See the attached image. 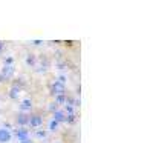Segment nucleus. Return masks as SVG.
<instances>
[{
  "instance_id": "nucleus-14",
  "label": "nucleus",
  "mask_w": 153,
  "mask_h": 143,
  "mask_svg": "<svg viewBox=\"0 0 153 143\" xmlns=\"http://www.w3.org/2000/svg\"><path fill=\"white\" fill-rule=\"evenodd\" d=\"M35 135L38 138H45L46 137V131H35Z\"/></svg>"
},
{
  "instance_id": "nucleus-13",
  "label": "nucleus",
  "mask_w": 153,
  "mask_h": 143,
  "mask_svg": "<svg viewBox=\"0 0 153 143\" xmlns=\"http://www.w3.org/2000/svg\"><path fill=\"white\" fill-rule=\"evenodd\" d=\"M14 65V59L12 57H8L6 60H5V66H12Z\"/></svg>"
},
{
  "instance_id": "nucleus-15",
  "label": "nucleus",
  "mask_w": 153,
  "mask_h": 143,
  "mask_svg": "<svg viewBox=\"0 0 153 143\" xmlns=\"http://www.w3.org/2000/svg\"><path fill=\"white\" fill-rule=\"evenodd\" d=\"M28 65H34V57H32V56H29V59H28Z\"/></svg>"
},
{
  "instance_id": "nucleus-1",
  "label": "nucleus",
  "mask_w": 153,
  "mask_h": 143,
  "mask_svg": "<svg viewBox=\"0 0 153 143\" xmlns=\"http://www.w3.org/2000/svg\"><path fill=\"white\" fill-rule=\"evenodd\" d=\"M29 125H31L32 128H35V129L42 128V125H43V115L38 114V112L29 114Z\"/></svg>"
},
{
  "instance_id": "nucleus-4",
  "label": "nucleus",
  "mask_w": 153,
  "mask_h": 143,
  "mask_svg": "<svg viewBox=\"0 0 153 143\" xmlns=\"http://www.w3.org/2000/svg\"><path fill=\"white\" fill-rule=\"evenodd\" d=\"M16 122H17L19 128H25L26 125H29V114L28 112H19Z\"/></svg>"
},
{
  "instance_id": "nucleus-9",
  "label": "nucleus",
  "mask_w": 153,
  "mask_h": 143,
  "mask_svg": "<svg viewBox=\"0 0 153 143\" xmlns=\"http://www.w3.org/2000/svg\"><path fill=\"white\" fill-rule=\"evenodd\" d=\"M32 109V102L31 99H25L22 103H20V112H29Z\"/></svg>"
},
{
  "instance_id": "nucleus-10",
  "label": "nucleus",
  "mask_w": 153,
  "mask_h": 143,
  "mask_svg": "<svg viewBox=\"0 0 153 143\" xmlns=\"http://www.w3.org/2000/svg\"><path fill=\"white\" fill-rule=\"evenodd\" d=\"M66 94H60V96H55V105H65L66 103Z\"/></svg>"
},
{
  "instance_id": "nucleus-11",
  "label": "nucleus",
  "mask_w": 153,
  "mask_h": 143,
  "mask_svg": "<svg viewBox=\"0 0 153 143\" xmlns=\"http://www.w3.org/2000/svg\"><path fill=\"white\" fill-rule=\"evenodd\" d=\"M75 119H76V115H75V114H71V115H66V122H68L69 125H72V123L75 122Z\"/></svg>"
},
{
  "instance_id": "nucleus-7",
  "label": "nucleus",
  "mask_w": 153,
  "mask_h": 143,
  "mask_svg": "<svg viewBox=\"0 0 153 143\" xmlns=\"http://www.w3.org/2000/svg\"><path fill=\"white\" fill-rule=\"evenodd\" d=\"M16 137H17L19 141L28 140V138H29V131H28V128H19L17 131H16Z\"/></svg>"
},
{
  "instance_id": "nucleus-2",
  "label": "nucleus",
  "mask_w": 153,
  "mask_h": 143,
  "mask_svg": "<svg viewBox=\"0 0 153 143\" xmlns=\"http://www.w3.org/2000/svg\"><path fill=\"white\" fill-rule=\"evenodd\" d=\"M66 93V83H63L60 80L54 82L52 86H51V94L54 96H60V94H65Z\"/></svg>"
},
{
  "instance_id": "nucleus-16",
  "label": "nucleus",
  "mask_w": 153,
  "mask_h": 143,
  "mask_svg": "<svg viewBox=\"0 0 153 143\" xmlns=\"http://www.w3.org/2000/svg\"><path fill=\"white\" fill-rule=\"evenodd\" d=\"M20 143H34L32 138H28V140H25V141H20Z\"/></svg>"
},
{
  "instance_id": "nucleus-17",
  "label": "nucleus",
  "mask_w": 153,
  "mask_h": 143,
  "mask_svg": "<svg viewBox=\"0 0 153 143\" xmlns=\"http://www.w3.org/2000/svg\"><path fill=\"white\" fill-rule=\"evenodd\" d=\"M3 46H5V43H3V42H0V53L3 51Z\"/></svg>"
},
{
  "instance_id": "nucleus-3",
  "label": "nucleus",
  "mask_w": 153,
  "mask_h": 143,
  "mask_svg": "<svg viewBox=\"0 0 153 143\" xmlns=\"http://www.w3.org/2000/svg\"><path fill=\"white\" fill-rule=\"evenodd\" d=\"M12 74H14V65L12 66H3L2 69V74H0V82H8Z\"/></svg>"
},
{
  "instance_id": "nucleus-12",
  "label": "nucleus",
  "mask_w": 153,
  "mask_h": 143,
  "mask_svg": "<svg viewBox=\"0 0 153 143\" xmlns=\"http://www.w3.org/2000/svg\"><path fill=\"white\" fill-rule=\"evenodd\" d=\"M57 128H58V123H57L55 120H52V122L49 123V131H55Z\"/></svg>"
},
{
  "instance_id": "nucleus-8",
  "label": "nucleus",
  "mask_w": 153,
  "mask_h": 143,
  "mask_svg": "<svg viewBox=\"0 0 153 143\" xmlns=\"http://www.w3.org/2000/svg\"><path fill=\"white\" fill-rule=\"evenodd\" d=\"M20 93H22V85L20 83H14L11 86V89H9V97L11 99H19Z\"/></svg>"
},
{
  "instance_id": "nucleus-5",
  "label": "nucleus",
  "mask_w": 153,
  "mask_h": 143,
  "mask_svg": "<svg viewBox=\"0 0 153 143\" xmlns=\"http://www.w3.org/2000/svg\"><path fill=\"white\" fill-rule=\"evenodd\" d=\"M52 117H54L52 120H55V122H57L58 125H60V123H65V122H66V114H65V111H63L61 108L55 109V111L52 112Z\"/></svg>"
},
{
  "instance_id": "nucleus-6",
  "label": "nucleus",
  "mask_w": 153,
  "mask_h": 143,
  "mask_svg": "<svg viewBox=\"0 0 153 143\" xmlns=\"http://www.w3.org/2000/svg\"><path fill=\"white\" fill-rule=\"evenodd\" d=\"M12 138V132L8 128H0V143H8Z\"/></svg>"
}]
</instances>
